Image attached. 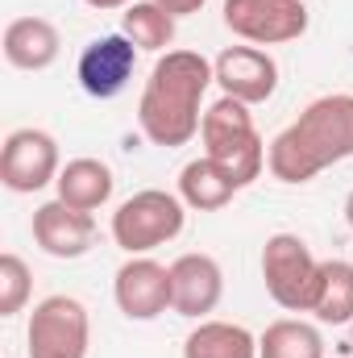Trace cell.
Segmentation results:
<instances>
[{
  "instance_id": "1",
  "label": "cell",
  "mask_w": 353,
  "mask_h": 358,
  "mask_svg": "<svg viewBox=\"0 0 353 358\" xmlns=\"http://www.w3.org/2000/svg\"><path fill=\"white\" fill-rule=\"evenodd\" d=\"M208 84H216V71L200 50H167L154 63V71L142 88V100H137V125H142L146 142H154L163 150L187 146L204 125L200 100H204Z\"/></svg>"
},
{
  "instance_id": "2",
  "label": "cell",
  "mask_w": 353,
  "mask_h": 358,
  "mask_svg": "<svg viewBox=\"0 0 353 358\" xmlns=\"http://www.w3.org/2000/svg\"><path fill=\"white\" fill-rule=\"evenodd\" d=\"M345 159H353L350 92H333V96L312 100L266 150V167L278 183H308Z\"/></svg>"
},
{
  "instance_id": "3",
  "label": "cell",
  "mask_w": 353,
  "mask_h": 358,
  "mask_svg": "<svg viewBox=\"0 0 353 358\" xmlns=\"http://www.w3.org/2000/svg\"><path fill=\"white\" fill-rule=\"evenodd\" d=\"M200 138H204V155L212 163H220L237 187H250L254 179L262 176L266 142L258 138V129H254L250 104H241L233 96H220L216 104L204 108Z\"/></svg>"
},
{
  "instance_id": "4",
  "label": "cell",
  "mask_w": 353,
  "mask_h": 358,
  "mask_svg": "<svg viewBox=\"0 0 353 358\" xmlns=\"http://www.w3.org/2000/svg\"><path fill=\"white\" fill-rule=\"evenodd\" d=\"M187 204L179 200L175 192H163V187H146V192H133L117 213H112V242L125 250V255H150L167 242H175L183 234V213Z\"/></svg>"
},
{
  "instance_id": "5",
  "label": "cell",
  "mask_w": 353,
  "mask_h": 358,
  "mask_svg": "<svg viewBox=\"0 0 353 358\" xmlns=\"http://www.w3.org/2000/svg\"><path fill=\"white\" fill-rule=\"evenodd\" d=\"M262 279L266 292L278 308L287 313H312L316 283H320V263L308 250L299 234H274L262 246Z\"/></svg>"
},
{
  "instance_id": "6",
  "label": "cell",
  "mask_w": 353,
  "mask_h": 358,
  "mask_svg": "<svg viewBox=\"0 0 353 358\" xmlns=\"http://www.w3.org/2000/svg\"><path fill=\"white\" fill-rule=\"evenodd\" d=\"M29 358H88L91 321L75 296H46L29 313Z\"/></svg>"
},
{
  "instance_id": "7",
  "label": "cell",
  "mask_w": 353,
  "mask_h": 358,
  "mask_svg": "<svg viewBox=\"0 0 353 358\" xmlns=\"http://www.w3.org/2000/svg\"><path fill=\"white\" fill-rule=\"evenodd\" d=\"M225 25L254 46H283L308 34V8L303 0H225Z\"/></svg>"
},
{
  "instance_id": "8",
  "label": "cell",
  "mask_w": 353,
  "mask_h": 358,
  "mask_svg": "<svg viewBox=\"0 0 353 358\" xmlns=\"http://www.w3.org/2000/svg\"><path fill=\"white\" fill-rule=\"evenodd\" d=\"M59 142L46 129H13L0 150V183L8 192H42L59 179Z\"/></svg>"
},
{
  "instance_id": "9",
  "label": "cell",
  "mask_w": 353,
  "mask_h": 358,
  "mask_svg": "<svg viewBox=\"0 0 353 358\" xmlns=\"http://www.w3.org/2000/svg\"><path fill=\"white\" fill-rule=\"evenodd\" d=\"M112 296L129 321H154L171 308V267L146 255H129V263L112 279Z\"/></svg>"
},
{
  "instance_id": "10",
  "label": "cell",
  "mask_w": 353,
  "mask_h": 358,
  "mask_svg": "<svg viewBox=\"0 0 353 358\" xmlns=\"http://www.w3.org/2000/svg\"><path fill=\"white\" fill-rule=\"evenodd\" d=\"M133 67H137V46L125 34H104V38H96V42L84 46L75 76H80V88L88 96L112 100L133 80Z\"/></svg>"
},
{
  "instance_id": "11",
  "label": "cell",
  "mask_w": 353,
  "mask_h": 358,
  "mask_svg": "<svg viewBox=\"0 0 353 358\" xmlns=\"http://www.w3.org/2000/svg\"><path fill=\"white\" fill-rule=\"evenodd\" d=\"M33 242L50 259H84L96 242V217L63 200H46L33 208Z\"/></svg>"
},
{
  "instance_id": "12",
  "label": "cell",
  "mask_w": 353,
  "mask_h": 358,
  "mask_svg": "<svg viewBox=\"0 0 353 358\" xmlns=\"http://www.w3.org/2000/svg\"><path fill=\"white\" fill-rule=\"evenodd\" d=\"M212 71H216V84L225 88V96H233L241 104H262L278 88V63L258 46H229V50H220Z\"/></svg>"
},
{
  "instance_id": "13",
  "label": "cell",
  "mask_w": 353,
  "mask_h": 358,
  "mask_svg": "<svg viewBox=\"0 0 353 358\" xmlns=\"http://www.w3.org/2000/svg\"><path fill=\"white\" fill-rule=\"evenodd\" d=\"M225 296V271L212 255H179L171 263V308L179 317H208Z\"/></svg>"
},
{
  "instance_id": "14",
  "label": "cell",
  "mask_w": 353,
  "mask_h": 358,
  "mask_svg": "<svg viewBox=\"0 0 353 358\" xmlns=\"http://www.w3.org/2000/svg\"><path fill=\"white\" fill-rule=\"evenodd\" d=\"M63 50L59 29L46 17H17L4 25V59L17 71H46Z\"/></svg>"
},
{
  "instance_id": "15",
  "label": "cell",
  "mask_w": 353,
  "mask_h": 358,
  "mask_svg": "<svg viewBox=\"0 0 353 358\" xmlns=\"http://www.w3.org/2000/svg\"><path fill=\"white\" fill-rule=\"evenodd\" d=\"M237 192H241V187L229 179V171H225L220 163H212L208 155H204V159H191V163L179 171V200H183L187 208H195V213H216V208H225Z\"/></svg>"
},
{
  "instance_id": "16",
  "label": "cell",
  "mask_w": 353,
  "mask_h": 358,
  "mask_svg": "<svg viewBox=\"0 0 353 358\" xmlns=\"http://www.w3.org/2000/svg\"><path fill=\"white\" fill-rule=\"evenodd\" d=\"M54 187H59V200H63V204L84 208V213H96L100 204H108L117 179H112V167L100 163V159H71V163L59 171Z\"/></svg>"
},
{
  "instance_id": "17",
  "label": "cell",
  "mask_w": 353,
  "mask_h": 358,
  "mask_svg": "<svg viewBox=\"0 0 353 358\" xmlns=\"http://www.w3.org/2000/svg\"><path fill=\"white\" fill-rule=\"evenodd\" d=\"M183 358H258V338L233 321H200L183 342Z\"/></svg>"
},
{
  "instance_id": "18",
  "label": "cell",
  "mask_w": 353,
  "mask_h": 358,
  "mask_svg": "<svg viewBox=\"0 0 353 358\" xmlns=\"http://www.w3.org/2000/svg\"><path fill=\"white\" fill-rule=\"evenodd\" d=\"M312 317L320 325H345V321H353V263H345V259H324L320 263Z\"/></svg>"
},
{
  "instance_id": "19",
  "label": "cell",
  "mask_w": 353,
  "mask_h": 358,
  "mask_svg": "<svg viewBox=\"0 0 353 358\" xmlns=\"http://www.w3.org/2000/svg\"><path fill=\"white\" fill-rule=\"evenodd\" d=\"M258 358H324V338L316 325L299 317H283L266 325V334L258 338Z\"/></svg>"
},
{
  "instance_id": "20",
  "label": "cell",
  "mask_w": 353,
  "mask_h": 358,
  "mask_svg": "<svg viewBox=\"0 0 353 358\" xmlns=\"http://www.w3.org/2000/svg\"><path fill=\"white\" fill-rule=\"evenodd\" d=\"M121 34H125L137 50H167V46L175 42V17H171L158 0H137V4L125 8Z\"/></svg>"
},
{
  "instance_id": "21",
  "label": "cell",
  "mask_w": 353,
  "mask_h": 358,
  "mask_svg": "<svg viewBox=\"0 0 353 358\" xmlns=\"http://www.w3.org/2000/svg\"><path fill=\"white\" fill-rule=\"evenodd\" d=\"M33 275L25 267V259L21 255H13V250H4L0 255V317H17L21 308H25V300H29V283Z\"/></svg>"
},
{
  "instance_id": "22",
  "label": "cell",
  "mask_w": 353,
  "mask_h": 358,
  "mask_svg": "<svg viewBox=\"0 0 353 358\" xmlns=\"http://www.w3.org/2000/svg\"><path fill=\"white\" fill-rule=\"evenodd\" d=\"M158 4H163V8H167V13L179 21V17H191V13H200L208 0H158Z\"/></svg>"
},
{
  "instance_id": "23",
  "label": "cell",
  "mask_w": 353,
  "mask_h": 358,
  "mask_svg": "<svg viewBox=\"0 0 353 358\" xmlns=\"http://www.w3.org/2000/svg\"><path fill=\"white\" fill-rule=\"evenodd\" d=\"M91 8H100V13H108V8H129V4H137V0H84Z\"/></svg>"
},
{
  "instance_id": "24",
  "label": "cell",
  "mask_w": 353,
  "mask_h": 358,
  "mask_svg": "<svg viewBox=\"0 0 353 358\" xmlns=\"http://www.w3.org/2000/svg\"><path fill=\"white\" fill-rule=\"evenodd\" d=\"M345 221H350V229H353V192L345 196Z\"/></svg>"
},
{
  "instance_id": "25",
  "label": "cell",
  "mask_w": 353,
  "mask_h": 358,
  "mask_svg": "<svg viewBox=\"0 0 353 358\" xmlns=\"http://www.w3.org/2000/svg\"><path fill=\"white\" fill-rule=\"evenodd\" d=\"M350 346H353V342H350Z\"/></svg>"
}]
</instances>
